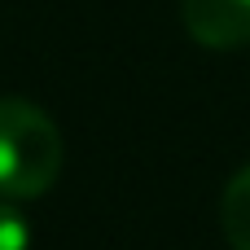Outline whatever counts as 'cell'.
Here are the masks:
<instances>
[{
    "label": "cell",
    "mask_w": 250,
    "mask_h": 250,
    "mask_svg": "<svg viewBox=\"0 0 250 250\" xmlns=\"http://www.w3.org/2000/svg\"><path fill=\"white\" fill-rule=\"evenodd\" d=\"M0 250H31V224L9 198H0Z\"/></svg>",
    "instance_id": "277c9868"
},
{
    "label": "cell",
    "mask_w": 250,
    "mask_h": 250,
    "mask_svg": "<svg viewBox=\"0 0 250 250\" xmlns=\"http://www.w3.org/2000/svg\"><path fill=\"white\" fill-rule=\"evenodd\" d=\"M180 18L202 48L250 44V0H180Z\"/></svg>",
    "instance_id": "7a4b0ae2"
},
{
    "label": "cell",
    "mask_w": 250,
    "mask_h": 250,
    "mask_svg": "<svg viewBox=\"0 0 250 250\" xmlns=\"http://www.w3.org/2000/svg\"><path fill=\"white\" fill-rule=\"evenodd\" d=\"M220 224L233 250H250V167H242L220 198Z\"/></svg>",
    "instance_id": "3957f363"
},
{
    "label": "cell",
    "mask_w": 250,
    "mask_h": 250,
    "mask_svg": "<svg viewBox=\"0 0 250 250\" xmlns=\"http://www.w3.org/2000/svg\"><path fill=\"white\" fill-rule=\"evenodd\" d=\"M62 132L57 123L22 97H0V198L26 202L57 185Z\"/></svg>",
    "instance_id": "6da1fadb"
}]
</instances>
